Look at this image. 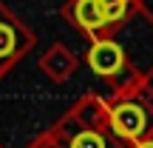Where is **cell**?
Returning a JSON list of instances; mask_svg holds the SVG:
<instances>
[{
    "label": "cell",
    "instance_id": "obj_1",
    "mask_svg": "<svg viewBox=\"0 0 153 148\" xmlns=\"http://www.w3.org/2000/svg\"><path fill=\"white\" fill-rule=\"evenodd\" d=\"M111 125H114V131L119 134V137L136 140V137H142V131L148 128V117H145V111L139 108L136 103H122V105H116V108L111 111Z\"/></svg>",
    "mask_w": 153,
    "mask_h": 148
},
{
    "label": "cell",
    "instance_id": "obj_2",
    "mask_svg": "<svg viewBox=\"0 0 153 148\" xmlns=\"http://www.w3.org/2000/svg\"><path fill=\"white\" fill-rule=\"evenodd\" d=\"M88 63H91V68L97 74L111 77V74H116L122 68L125 54H122V49L116 43H111V40H99V43H94L91 51H88Z\"/></svg>",
    "mask_w": 153,
    "mask_h": 148
},
{
    "label": "cell",
    "instance_id": "obj_3",
    "mask_svg": "<svg viewBox=\"0 0 153 148\" xmlns=\"http://www.w3.org/2000/svg\"><path fill=\"white\" fill-rule=\"evenodd\" d=\"M74 17H76V23H79L85 32H97V29H102L105 23H108L102 6H99V0H76Z\"/></svg>",
    "mask_w": 153,
    "mask_h": 148
},
{
    "label": "cell",
    "instance_id": "obj_4",
    "mask_svg": "<svg viewBox=\"0 0 153 148\" xmlns=\"http://www.w3.org/2000/svg\"><path fill=\"white\" fill-rule=\"evenodd\" d=\"M99 6H102L105 20H108V23L122 20V17H125V11H128V0H99Z\"/></svg>",
    "mask_w": 153,
    "mask_h": 148
},
{
    "label": "cell",
    "instance_id": "obj_5",
    "mask_svg": "<svg viewBox=\"0 0 153 148\" xmlns=\"http://www.w3.org/2000/svg\"><path fill=\"white\" fill-rule=\"evenodd\" d=\"M71 148H105V140L99 134H94V131H82V134H76Z\"/></svg>",
    "mask_w": 153,
    "mask_h": 148
},
{
    "label": "cell",
    "instance_id": "obj_6",
    "mask_svg": "<svg viewBox=\"0 0 153 148\" xmlns=\"http://www.w3.org/2000/svg\"><path fill=\"white\" fill-rule=\"evenodd\" d=\"M9 51H11V32L0 29V57H6Z\"/></svg>",
    "mask_w": 153,
    "mask_h": 148
},
{
    "label": "cell",
    "instance_id": "obj_7",
    "mask_svg": "<svg viewBox=\"0 0 153 148\" xmlns=\"http://www.w3.org/2000/svg\"><path fill=\"white\" fill-rule=\"evenodd\" d=\"M136 148H153V140H148V143H139Z\"/></svg>",
    "mask_w": 153,
    "mask_h": 148
}]
</instances>
